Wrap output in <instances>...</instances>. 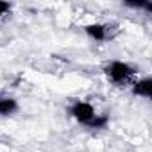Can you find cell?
<instances>
[{"label":"cell","mask_w":152,"mask_h":152,"mask_svg":"<svg viewBox=\"0 0 152 152\" xmlns=\"http://www.w3.org/2000/svg\"><path fill=\"white\" fill-rule=\"evenodd\" d=\"M106 75H107V79L115 84H124L127 83L132 75L136 73V68L131 66L129 63L125 61H111L107 66H106Z\"/></svg>","instance_id":"6da1fadb"},{"label":"cell","mask_w":152,"mask_h":152,"mask_svg":"<svg viewBox=\"0 0 152 152\" xmlns=\"http://www.w3.org/2000/svg\"><path fill=\"white\" fill-rule=\"evenodd\" d=\"M70 115L77 120L81 125H90V122L95 118V107L90 104V102H84V100H77V102H73L70 106Z\"/></svg>","instance_id":"7a4b0ae2"},{"label":"cell","mask_w":152,"mask_h":152,"mask_svg":"<svg viewBox=\"0 0 152 152\" xmlns=\"http://www.w3.org/2000/svg\"><path fill=\"white\" fill-rule=\"evenodd\" d=\"M84 32L95 41L107 39V25H104V23H88V25H84Z\"/></svg>","instance_id":"3957f363"},{"label":"cell","mask_w":152,"mask_h":152,"mask_svg":"<svg viewBox=\"0 0 152 152\" xmlns=\"http://www.w3.org/2000/svg\"><path fill=\"white\" fill-rule=\"evenodd\" d=\"M132 95L143 97V99H150L152 97V79L150 77H143L138 83H134L132 84Z\"/></svg>","instance_id":"277c9868"},{"label":"cell","mask_w":152,"mask_h":152,"mask_svg":"<svg viewBox=\"0 0 152 152\" xmlns=\"http://www.w3.org/2000/svg\"><path fill=\"white\" fill-rule=\"evenodd\" d=\"M18 111V100L13 97L0 95V116H11Z\"/></svg>","instance_id":"5b68a950"},{"label":"cell","mask_w":152,"mask_h":152,"mask_svg":"<svg viewBox=\"0 0 152 152\" xmlns=\"http://www.w3.org/2000/svg\"><path fill=\"white\" fill-rule=\"evenodd\" d=\"M109 124V116L107 115H95V118L90 122V129H106V125Z\"/></svg>","instance_id":"8992f818"},{"label":"cell","mask_w":152,"mask_h":152,"mask_svg":"<svg viewBox=\"0 0 152 152\" xmlns=\"http://www.w3.org/2000/svg\"><path fill=\"white\" fill-rule=\"evenodd\" d=\"M124 6L132 7V9H145L147 13H150V11H152V2H148V0H138V2H125Z\"/></svg>","instance_id":"52a82bcc"},{"label":"cell","mask_w":152,"mask_h":152,"mask_svg":"<svg viewBox=\"0 0 152 152\" xmlns=\"http://www.w3.org/2000/svg\"><path fill=\"white\" fill-rule=\"evenodd\" d=\"M11 4L9 2H2V0H0V15H6V13H9L11 11Z\"/></svg>","instance_id":"ba28073f"}]
</instances>
